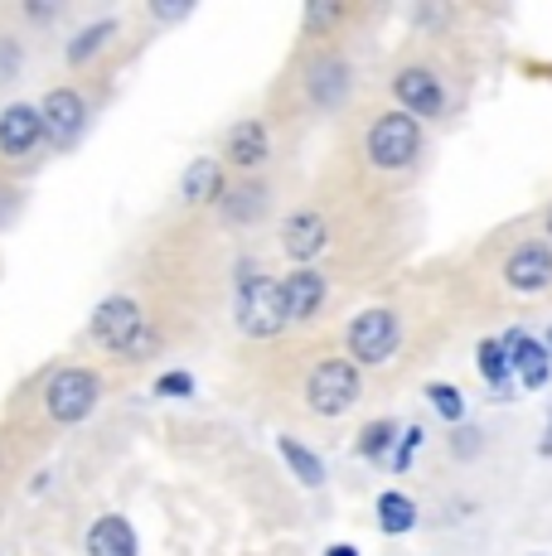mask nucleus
<instances>
[{
    "label": "nucleus",
    "mask_w": 552,
    "mask_h": 556,
    "mask_svg": "<svg viewBox=\"0 0 552 556\" xmlns=\"http://www.w3.org/2000/svg\"><path fill=\"white\" fill-rule=\"evenodd\" d=\"M311 92L321 102H335L339 92H344V68H339V63H325L321 73H311Z\"/></svg>",
    "instance_id": "412c9836"
},
{
    "label": "nucleus",
    "mask_w": 552,
    "mask_h": 556,
    "mask_svg": "<svg viewBox=\"0 0 552 556\" xmlns=\"http://www.w3.org/2000/svg\"><path fill=\"white\" fill-rule=\"evenodd\" d=\"M88 552L92 556H136V532L126 518H98L88 532Z\"/></svg>",
    "instance_id": "4468645a"
},
{
    "label": "nucleus",
    "mask_w": 552,
    "mask_h": 556,
    "mask_svg": "<svg viewBox=\"0 0 552 556\" xmlns=\"http://www.w3.org/2000/svg\"><path fill=\"white\" fill-rule=\"evenodd\" d=\"M155 392H161V397H185V392H189V372H165V378L155 382Z\"/></svg>",
    "instance_id": "393cba45"
},
{
    "label": "nucleus",
    "mask_w": 552,
    "mask_h": 556,
    "mask_svg": "<svg viewBox=\"0 0 552 556\" xmlns=\"http://www.w3.org/2000/svg\"><path fill=\"white\" fill-rule=\"evenodd\" d=\"M15 63H20V49L10 45V39H0V78H10V73H15Z\"/></svg>",
    "instance_id": "a878e982"
},
{
    "label": "nucleus",
    "mask_w": 552,
    "mask_h": 556,
    "mask_svg": "<svg viewBox=\"0 0 552 556\" xmlns=\"http://www.w3.org/2000/svg\"><path fill=\"white\" fill-rule=\"evenodd\" d=\"M281 455L291 459V469H296V479H301V484H321V479H325L321 459H315L311 451H305V445H296L291 435H286V441H281Z\"/></svg>",
    "instance_id": "a211bd4d"
},
{
    "label": "nucleus",
    "mask_w": 552,
    "mask_h": 556,
    "mask_svg": "<svg viewBox=\"0 0 552 556\" xmlns=\"http://www.w3.org/2000/svg\"><path fill=\"white\" fill-rule=\"evenodd\" d=\"M398 102L417 116H437L446 98H441V83L427 68H407V73H398Z\"/></svg>",
    "instance_id": "9d476101"
},
{
    "label": "nucleus",
    "mask_w": 552,
    "mask_h": 556,
    "mask_svg": "<svg viewBox=\"0 0 552 556\" xmlns=\"http://www.w3.org/2000/svg\"><path fill=\"white\" fill-rule=\"evenodd\" d=\"M354 397H359V372H354V363H344V358L321 363V368L311 372V382H305V402H311L321 416L349 412Z\"/></svg>",
    "instance_id": "20e7f679"
},
{
    "label": "nucleus",
    "mask_w": 552,
    "mask_h": 556,
    "mask_svg": "<svg viewBox=\"0 0 552 556\" xmlns=\"http://www.w3.org/2000/svg\"><path fill=\"white\" fill-rule=\"evenodd\" d=\"M228 155H233V165H262L267 160V131L258 122H242L228 136Z\"/></svg>",
    "instance_id": "2eb2a0df"
},
{
    "label": "nucleus",
    "mask_w": 552,
    "mask_h": 556,
    "mask_svg": "<svg viewBox=\"0 0 552 556\" xmlns=\"http://www.w3.org/2000/svg\"><path fill=\"white\" fill-rule=\"evenodd\" d=\"M417 146H422L417 122H412V116H402V112L378 116L374 131H368V160H374V165H384V169H402V165H412Z\"/></svg>",
    "instance_id": "7ed1b4c3"
},
{
    "label": "nucleus",
    "mask_w": 552,
    "mask_h": 556,
    "mask_svg": "<svg viewBox=\"0 0 552 556\" xmlns=\"http://www.w3.org/2000/svg\"><path fill=\"white\" fill-rule=\"evenodd\" d=\"M98 372H88V368H68V372H59L54 382H49V416L63 426H78L83 416L98 406Z\"/></svg>",
    "instance_id": "39448f33"
},
{
    "label": "nucleus",
    "mask_w": 552,
    "mask_h": 556,
    "mask_svg": "<svg viewBox=\"0 0 552 556\" xmlns=\"http://www.w3.org/2000/svg\"><path fill=\"white\" fill-rule=\"evenodd\" d=\"M151 15H155V20H179V15H185V5H161V0H155Z\"/></svg>",
    "instance_id": "bb28decb"
},
{
    "label": "nucleus",
    "mask_w": 552,
    "mask_h": 556,
    "mask_svg": "<svg viewBox=\"0 0 552 556\" xmlns=\"http://www.w3.org/2000/svg\"><path fill=\"white\" fill-rule=\"evenodd\" d=\"M262 203H267V189H262V185L238 189V199L228 203V218H242V223H248V218H258V213H262Z\"/></svg>",
    "instance_id": "4be33fe9"
},
{
    "label": "nucleus",
    "mask_w": 552,
    "mask_h": 556,
    "mask_svg": "<svg viewBox=\"0 0 552 556\" xmlns=\"http://www.w3.org/2000/svg\"><path fill=\"white\" fill-rule=\"evenodd\" d=\"M330 556H359L354 547H330Z\"/></svg>",
    "instance_id": "cd10ccee"
},
{
    "label": "nucleus",
    "mask_w": 552,
    "mask_h": 556,
    "mask_svg": "<svg viewBox=\"0 0 552 556\" xmlns=\"http://www.w3.org/2000/svg\"><path fill=\"white\" fill-rule=\"evenodd\" d=\"M281 248L291 252L296 262H315V252L325 248V218L321 213H296V218H286Z\"/></svg>",
    "instance_id": "f8f14e48"
},
{
    "label": "nucleus",
    "mask_w": 552,
    "mask_h": 556,
    "mask_svg": "<svg viewBox=\"0 0 552 556\" xmlns=\"http://www.w3.org/2000/svg\"><path fill=\"white\" fill-rule=\"evenodd\" d=\"M39 136H45V122H39L35 106H10V112L0 116V151L5 155H25Z\"/></svg>",
    "instance_id": "9b49d317"
},
{
    "label": "nucleus",
    "mask_w": 552,
    "mask_h": 556,
    "mask_svg": "<svg viewBox=\"0 0 552 556\" xmlns=\"http://www.w3.org/2000/svg\"><path fill=\"white\" fill-rule=\"evenodd\" d=\"M392 435H398V426H392V421H374L364 431V441H359V451H364V455H384L392 445Z\"/></svg>",
    "instance_id": "5701e85b"
},
{
    "label": "nucleus",
    "mask_w": 552,
    "mask_h": 556,
    "mask_svg": "<svg viewBox=\"0 0 552 556\" xmlns=\"http://www.w3.org/2000/svg\"><path fill=\"white\" fill-rule=\"evenodd\" d=\"M325 305V276L321 271H296L291 281H286V309H291V319H315V309Z\"/></svg>",
    "instance_id": "ddd939ff"
},
{
    "label": "nucleus",
    "mask_w": 552,
    "mask_h": 556,
    "mask_svg": "<svg viewBox=\"0 0 552 556\" xmlns=\"http://www.w3.org/2000/svg\"><path fill=\"white\" fill-rule=\"evenodd\" d=\"M92 334H98V344L108 349V354H126V358H146L155 349V334L146 329L141 309H136V301H126V295L98 305V315H92Z\"/></svg>",
    "instance_id": "f03ea898"
},
{
    "label": "nucleus",
    "mask_w": 552,
    "mask_h": 556,
    "mask_svg": "<svg viewBox=\"0 0 552 556\" xmlns=\"http://www.w3.org/2000/svg\"><path fill=\"white\" fill-rule=\"evenodd\" d=\"M427 397H431V406H437L446 421H461V397H455V388H446V382H431Z\"/></svg>",
    "instance_id": "b1692460"
},
{
    "label": "nucleus",
    "mask_w": 552,
    "mask_h": 556,
    "mask_svg": "<svg viewBox=\"0 0 552 556\" xmlns=\"http://www.w3.org/2000/svg\"><path fill=\"white\" fill-rule=\"evenodd\" d=\"M538 451H543V455H552V431L543 435V445H538Z\"/></svg>",
    "instance_id": "c85d7f7f"
},
{
    "label": "nucleus",
    "mask_w": 552,
    "mask_h": 556,
    "mask_svg": "<svg viewBox=\"0 0 552 556\" xmlns=\"http://www.w3.org/2000/svg\"><path fill=\"white\" fill-rule=\"evenodd\" d=\"M349 349L359 363H384L398 354V315L392 309H364L349 325Z\"/></svg>",
    "instance_id": "423d86ee"
},
{
    "label": "nucleus",
    "mask_w": 552,
    "mask_h": 556,
    "mask_svg": "<svg viewBox=\"0 0 552 556\" xmlns=\"http://www.w3.org/2000/svg\"><path fill=\"white\" fill-rule=\"evenodd\" d=\"M504 276H509L514 291H543V286L552 281V252L543 248V242H528V248H518L514 256H509Z\"/></svg>",
    "instance_id": "6e6552de"
},
{
    "label": "nucleus",
    "mask_w": 552,
    "mask_h": 556,
    "mask_svg": "<svg viewBox=\"0 0 552 556\" xmlns=\"http://www.w3.org/2000/svg\"><path fill=\"white\" fill-rule=\"evenodd\" d=\"M83 98L78 92H68V88H59V92H49L45 106H39V122H45V136H54L59 146H68L73 136L83 131Z\"/></svg>",
    "instance_id": "0eeeda50"
},
{
    "label": "nucleus",
    "mask_w": 552,
    "mask_h": 556,
    "mask_svg": "<svg viewBox=\"0 0 552 556\" xmlns=\"http://www.w3.org/2000/svg\"><path fill=\"white\" fill-rule=\"evenodd\" d=\"M480 372L494 382V388H504V382H509V354H504V344H499V339H485V344H480Z\"/></svg>",
    "instance_id": "6ab92c4d"
},
{
    "label": "nucleus",
    "mask_w": 552,
    "mask_h": 556,
    "mask_svg": "<svg viewBox=\"0 0 552 556\" xmlns=\"http://www.w3.org/2000/svg\"><path fill=\"white\" fill-rule=\"evenodd\" d=\"M112 35V20H102V25H92V29H83L78 39L68 45V63H83V59H92V53L102 49V39Z\"/></svg>",
    "instance_id": "aec40b11"
},
{
    "label": "nucleus",
    "mask_w": 552,
    "mask_h": 556,
    "mask_svg": "<svg viewBox=\"0 0 552 556\" xmlns=\"http://www.w3.org/2000/svg\"><path fill=\"white\" fill-rule=\"evenodd\" d=\"M543 349H548V358H552V329H548V344Z\"/></svg>",
    "instance_id": "c756f323"
},
{
    "label": "nucleus",
    "mask_w": 552,
    "mask_h": 556,
    "mask_svg": "<svg viewBox=\"0 0 552 556\" xmlns=\"http://www.w3.org/2000/svg\"><path fill=\"white\" fill-rule=\"evenodd\" d=\"M417 522V508H412L407 494H384L378 498V528L384 532H412Z\"/></svg>",
    "instance_id": "dca6fc26"
},
{
    "label": "nucleus",
    "mask_w": 552,
    "mask_h": 556,
    "mask_svg": "<svg viewBox=\"0 0 552 556\" xmlns=\"http://www.w3.org/2000/svg\"><path fill=\"white\" fill-rule=\"evenodd\" d=\"M185 199L189 203L218 199V165H214V160H199V165L185 169Z\"/></svg>",
    "instance_id": "f3484780"
},
{
    "label": "nucleus",
    "mask_w": 552,
    "mask_h": 556,
    "mask_svg": "<svg viewBox=\"0 0 552 556\" xmlns=\"http://www.w3.org/2000/svg\"><path fill=\"white\" fill-rule=\"evenodd\" d=\"M548 232H552V213H548Z\"/></svg>",
    "instance_id": "7c9ffc66"
},
{
    "label": "nucleus",
    "mask_w": 552,
    "mask_h": 556,
    "mask_svg": "<svg viewBox=\"0 0 552 556\" xmlns=\"http://www.w3.org/2000/svg\"><path fill=\"white\" fill-rule=\"evenodd\" d=\"M499 344H504V354H509V368H518L524 388H548V349L538 344V339L514 329V334L499 339Z\"/></svg>",
    "instance_id": "1a4fd4ad"
},
{
    "label": "nucleus",
    "mask_w": 552,
    "mask_h": 556,
    "mask_svg": "<svg viewBox=\"0 0 552 556\" xmlns=\"http://www.w3.org/2000/svg\"><path fill=\"white\" fill-rule=\"evenodd\" d=\"M238 325L252 339H272L291 325V309H286V286H276L272 276L248 271L238 286Z\"/></svg>",
    "instance_id": "f257e3e1"
}]
</instances>
